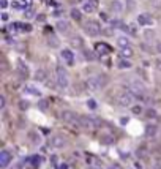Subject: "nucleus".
<instances>
[{"mask_svg":"<svg viewBox=\"0 0 161 169\" xmlns=\"http://www.w3.org/2000/svg\"><path fill=\"white\" fill-rule=\"evenodd\" d=\"M108 84V78L104 74H98V76H90L87 79V87L92 90V92H98L101 90L104 86Z\"/></svg>","mask_w":161,"mask_h":169,"instance_id":"nucleus-1","label":"nucleus"},{"mask_svg":"<svg viewBox=\"0 0 161 169\" xmlns=\"http://www.w3.org/2000/svg\"><path fill=\"white\" fill-rule=\"evenodd\" d=\"M134 93L133 92H119L117 93V97H115V101H117V105L119 106H122V108H130V106H133V103H134Z\"/></svg>","mask_w":161,"mask_h":169,"instance_id":"nucleus-2","label":"nucleus"},{"mask_svg":"<svg viewBox=\"0 0 161 169\" xmlns=\"http://www.w3.org/2000/svg\"><path fill=\"white\" fill-rule=\"evenodd\" d=\"M84 32L87 33L89 36H98L101 33V25L98 21H93V19H89L84 22Z\"/></svg>","mask_w":161,"mask_h":169,"instance_id":"nucleus-3","label":"nucleus"},{"mask_svg":"<svg viewBox=\"0 0 161 169\" xmlns=\"http://www.w3.org/2000/svg\"><path fill=\"white\" fill-rule=\"evenodd\" d=\"M55 76H57V84H59L62 89L68 87L70 76H68V71H66L63 67H57V68H55Z\"/></svg>","mask_w":161,"mask_h":169,"instance_id":"nucleus-4","label":"nucleus"},{"mask_svg":"<svg viewBox=\"0 0 161 169\" xmlns=\"http://www.w3.org/2000/svg\"><path fill=\"white\" fill-rule=\"evenodd\" d=\"M128 90H130V92H133L136 97H144L145 93H147L145 86H144V84H142L141 81H137V79L130 81V84H128Z\"/></svg>","mask_w":161,"mask_h":169,"instance_id":"nucleus-5","label":"nucleus"},{"mask_svg":"<svg viewBox=\"0 0 161 169\" xmlns=\"http://www.w3.org/2000/svg\"><path fill=\"white\" fill-rule=\"evenodd\" d=\"M79 127L84 128V130H89V131H93L97 128V119L95 117H89V116H79Z\"/></svg>","mask_w":161,"mask_h":169,"instance_id":"nucleus-6","label":"nucleus"},{"mask_svg":"<svg viewBox=\"0 0 161 169\" xmlns=\"http://www.w3.org/2000/svg\"><path fill=\"white\" fill-rule=\"evenodd\" d=\"M60 119L66 123H71V125H79V116H76L73 111H62L60 112Z\"/></svg>","mask_w":161,"mask_h":169,"instance_id":"nucleus-7","label":"nucleus"},{"mask_svg":"<svg viewBox=\"0 0 161 169\" xmlns=\"http://www.w3.org/2000/svg\"><path fill=\"white\" fill-rule=\"evenodd\" d=\"M55 29H57V32L59 33H62V35H68L70 32H71V24L68 22V21H57V24H55Z\"/></svg>","mask_w":161,"mask_h":169,"instance_id":"nucleus-8","label":"nucleus"},{"mask_svg":"<svg viewBox=\"0 0 161 169\" xmlns=\"http://www.w3.org/2000/svg\"><path fill=\"white\" fill-rule=\"evenodd\" d=\"M60 57L63 59V62H65L66 65H68V67H71V65L74 63V54H73V51H71V49H68V48L62 49Z\"/></svg>","mask_w":161,"mask_h":169,"instance_id":"nucleus-9","label":"nucleus"},{"mask_svg":"<svg viewBox=\"0 0 161 169\" xmlns=\"http://www.w3.org/2000/svg\"><path fill=\"white\" fill-rule=\"evenodd\" d=\"M97 8H98V0H85V2L82 3V10L85 13H93V11H97Z\"/></svg>","mask_w":161,"mask_h":169,"instance_id":"nucleus-10","label":"nucleus"},{"mask_svg":"<svg viewBox=\"0 0 161 169\" xmlns=\"http://www.w3.org/2000/svg\"><path fill=\"white\" fill-rule=\"evenodd\" d=\"M9 163H11V153L8 150H2L0 152V167L5 169V167H8Z\"/></svg>","mask_w":161,"mask_h":169,"instance_id":"nucleus-11","label":"nucleus"},{"mask_svg":"<svg viewBox=\"0 0 161 169\" xmlns=\"http://www.w3.org/2000/svg\"><path fill=\"white\" fill-rule=\"evenodd\" d=\"M137 24L139 25H152L153 24V19H152V16L148 13H142L137 16Z\"/></svg>","mask_w":161,"mask_h":169,"instance_id":"nucleus-12","label":"nucleus"},{"mask_svg":"<svg viewBox=\"0 0 161 169\" xmlns=\"http://www.w3.org/2000/svg\"><path fill=\"white\" fill-rule=\"evenodd\" d=\"M123 10H125V5H123L120 0H112V2H111V11H112V13L120 14Z\"/></svg>","mask_w":161,"mask_h":169,"instance_id":"nucleus-13","label":"nucleus"},{"mask_svg":"<svg viewBox=\"0 0 161 169\" xmlns=\"http://www.w3.org/2000/svg\"><path fill=\"white\" fill-rule=\"evenodd\" d=\"M120 55L123 59H131L133 55H134V51H133L131 46H126V48H122L120 49Z\"/></svg>","mask_w":161,"mask_h":169,"instance_id":"nucleus-14","label":"nucleus"},{"mask_svg":"<svg viewBox=\"0 0 161 169\" xmlns=\"http://www.w3.org/2000/svg\"><path fill=\"white\" fill-rule=\"evenodd\" d=\"M65 144H66V141L62 136H54L52 138V145L55 149H62V147H65Z\"/></svg>","mask_w":161,"mask_h":169,"instance_id":"nucleus-15","label":"nucleus"},{"mask_svg":"<svg viewBox=\"0 0 161 169\" xmlns=\"http://www.w3.org/2000/svg\"><path fill=\"white\" fill-rule=\"evenodd\" d=\"M131 67H133L131 62H130V60H126V59H123V57L117 62V68H120V70H130Z\"/></svg>","mask_w":161,"mask_h":169,"instance_id":"nucleus-16","label":"nucleus"},{"mask_svg":"<svg viewBox=\"0 0 161 169\" xmlns=\"http://www.w3.org/2000/svg\"><path fill=\"white\" fill-rule=\"evenodd\" d=\"M24 92L30 93V95H35V97H40V90H38L35 86H32V84H27V86L24 87Z\"/></svg>","mask_w":161,"mask_h":169,"instance_id":"nucleus-17","label":"nucleus"},{"mask_svg":"<svg viewBox=\"0 0 161 169\" xmlns=\"http://www.w3.org/2000/svg\"><path fill=\"white\" fill-rule=\"evenodd\" d=\"M35 79H36V81H40V82H44V81L47 79L46 71L41 70V68H40V70H36V71H35Z\"/></svg>","mask_w":161,"mask_h":169,"instance_id":"nucleus-18","label":"nucleus"},{"mask_svg":"<svg viewBox=\"0 0 161 169\" xmlns=\"http://www.w3.org/2000/svg\"><path fill=\"white\" fill-rule=\"evenodd\" d=\"M95 49H97L98 54H108V52L111 51V49H109V46H108V44H104V43L97 44V46H95Z\"/></svg>","mask_w":161,"mask_h":169,"instance_id":"nucleus-19","label":"nucleus"},{"mask_svg":"<svg viewBox=\"0 0 161 169\" xmlns=\"http://www.w3.org/2000/svg\"><path fill=\"white\" fill-rule=\"evenodd\" d=\"M70 16H71V19H74V21H81V19H82V16H81V10H79V8H71Z\"/></svg>","mask_w":161,"mask_h":169,"instance_id":"nucleus-20","label":"nucleus"},{"mask_svg":"<svg viewBox=\"0 0 161 169\" xmlns=\"http://www.w3.org/2000/svg\"><path fill=\"white\" fill-rule=\"evenodd\" d=\"M117 44H119V48H126V46H130V40L126 38V36H119L117 38Z\"/></svg>","mask_w":161,"mask_h":169,"instance_id":"nucleus-21","label":"nucleus"},{"mask_svg":"<svg viewBox=\"0 0 161 169\" xmlns=\"http://www.w3.org/2000/svg\"><path fill=\"white\" fill-rule=\"evenodd\" d=\"M47 44L52 46V48H57V46H59V40H57V36L55 35H49V36H47Z\"/></svg>","mask_w":161,"mask_h":169,"instance_id":"nucleus-22","label":"nucleus"},{"mask_svg":"<svg viewBox=\"0 0 161 169\" xmlns=\"http://www.w3.org/2000/svg\"><path fill=\"white\" fill-rule=\"evenodd\" d=\"M145 134L150 138V136H155L156 134V127L155 125H148L147 128H145Z\"/></svg>","mask_w":161,"mask_h":169,"instance_id":"nucleus-23","label":"nucleus"},{"mask_svg":"<svg viewBox=\"0 0 161 169\" xmlns=\"http://www.w3.org/2000/svg\"><path fill=\"white\" fill-rule=\"evenodd\" d=\"M71 44L74 46V48H82V38L81 36H74V38L71 40Z\"/></svg>","mask_w":161,"mask_h":169,"instance_id":"nucleus-24","label":"nucleus"},{"mask_svg":"<svg viewBox=\"0 0 161 169\" xmlns=\"http://www.w3.org/2000/svg\"><path fill=\"white\" fill-rule=\"evenodd\" d=\"M28 106H30V103H28L27 100H21V101H19V109H21V111H27Z\"/></svg>","mask_w":161,"mask_h":169,"instance_id":"nucleus-25","label":"nucleus"},{"mask_svg":"<svg viewBox=\"0 0 161 169\" xmlns=\"http://www.w3.org/2000/svg\"><path fill=\"white\" fill-rule=\"evenodd\" d=\"M87 108L89 109H92V111H95L98 108V105H97V101H95L93 98H90V100H87Z\"/></svg>","mask_w":161,"mask_h":169,"instance_id":"nucleus-26","label":"nucleus"},{"mask_svg":"<svg viewBox=\"0 0 161 169\" xmlns=\"http://www.w3.org/2000/svg\"><path fill=\"white\" fill-rule=\"evenodd\" d=\"M145 116H147L148 119H153V117H156V111H155V109H147V111H145Z\"/></svg>","mask_w":161,"mask_h":169,"instance_id":"nucleus-27","label":"nucleus"},{"mask_svg":"<svg viewBox=\"0 0 161 169\" xmlns=\"http://www.w3.org/2000/svg\"><path fill=\"white\" fill-rule=\"evenodd\" d=\"M33 14H35V11L32 10V8H25V17L27 19H32Z\"/></svg>","mask_w":161,"mask_h":169,"instance_id":"nucleus-28","label":"nucleus"},{"mask_svg":"<svg viewBox=\"0 0 161 169\" xmlns=\"http://www.w3.org/2000/svg\"><path fill=\"white\" fill-rule=\"evenodd\" d=\"M144 35H145V38H147V40H152V38H153V36H155V32H153V30H148V29H147V30L144 32Z\"/></svg>","mask_w":161,"mask_h":169,"instance_id":"nucleus-29","label":"nucleus"},{"mask_svg":"<svg viewBox=\"0 0 161 169\" xmlns=\"http://www.w3.org/2000/svg\"><path fill=\"white\" fill-rule=\"evenodd\" d=\"M93 52H90V51H85L84 52V55H85V59L87 60H95V55H92Z\"/></svg>","mask_w":161,"mask_h":169,"instance_id":"nucleus-30","label":"nucleus"},{"mask_svg":"<svg viewBox=\"0 0 161 169\" xmlns=\"http://www.w3.org/2000/svg\"><path fill=\"white\" fill-rule=\"evenodd\" d=\"M6 106V98H5V95H2L0 97V109H3Z\"/></svg>","mask_w":161,"mask_h":169,"instance_id":"nucleus-31","label":"nucleus"},{"mask_svg":"<svg viewBox=\"0 0 161 169\" xmlns=\"http://www.w3.org/2000/svg\"><path fill=\"white\" fill-rule=\"evenodd\" d=\"M152 6L159 10V8H161V0H152Z\"/></svg>","mask_w":161,"mask_h":169,"instance_id":"nucleus-32","label":"nucleus"},{"mask_svg":"<svg viewBox=\"0 0 161 169\" xmlns=\"http://www.w3.org/2000/svg\"><path fill=\"white\" fill-rule=\"evenodd\" d=\"M101 141H104V144H111L112 142V138L111 136H101Z\"/></svg>","mask_w":161,"mask_h":169,"instance_id":"nucleus-33","label":"nucleus"},{"mask_svg":"<svg viewBox=\"0 0 161 169\" xmlns=\"http://www.w3.org/2000/svg\"><path fill=\"white\" fill-rule=\"evenodd\" d=\"M0 8H2V10H6L8 8V0H0Z\"/></svg>","mask_w":161,"mask_h":169,"instance_id":"nucleus-34","label":"nucleus"},{"mask_svg":"<svg viewBox=\"0 0 161 169\" xmlns=\"http://www.w3.org/2000/svg\"><path fill=\"white\" fill-rule=\"evenodd\" d=\"M133 112H134V114H141V112H142V106H134V108H133Z\"/></svg>","mask_w":161,"mask_h":169,"instance_id":"nucleus-35","label":"nucleus"},{"mask_svg":"<svg viewBox=\"0 0 161 169\" xmlns=\"http://www.w3.org/2000/svg\"><path fill=\"white\" fill-rule=\"evenodd\" d=\"M155 68H156V70L161 73V59H158V60L155 62Z\"/></svg>","mask_w":161,"mask_h":169,"instance_id":"nucleus-36","label":"nucleus"},{"mask_svg":"<svg viewBox=\"0 0 161 169\" xmlns=\"http://www.w3.org/2000/svg\"><path fill=\"white\" fill-rule=\"evenodd\" d=\"M46 105H47V101H44V100H41V101H40V108H41V109H43V111H44V109H46V108H47V106H46Z\"/></svg>","mask_w":161,"mask_h":169,"instance_id":"nucleus-37","label":"nucleus"},{"mask_svg":"<svg viewBox=\"0 0 161 169\" xmlns=\"http://www.w3.org/2000/svg\"><path fill=\"white\" fill-rule=\"evenodd\" d=\"M8 19H9V16H8V14H6V13L3 11V13H2V21H5V22H6Z\"/></svg>","mask_w":161,"mask_h":169,"instance_id":"nucleus-38","label":"nucleus"},{"mask_svg":"<svg viewBox=\"0 0 161 169\" xmlns=\"http://www.w3.org/2000/svg\"><path fill=\"white\" fill-rule=\"evenodd\" d=\"M156 51L158 54H161V41H156Z\"/></svg>","mask_w":161,"mask_h":169,"instance_id":"nucleus-39","label":"nucleus"},{"mask_svg":"<svg viewBox=\"0 0 161 169\" xmlns=\"http://www.w3.org/2000/svg\"><path fill=\"white\" fill-rule=\"evenodd\" d=\"M111 169H122V166L115 163V164H112V166H111Z\"/></svg>","mask_w":161,"mask_h":169,"instance_id":"nucleus-40","label":"nucleus"},{"mask_svg":"<svg viewBox=\"0 0 161 169\" xmlns=\"http://www.w3.org/2000/svg\"><path fill=\"white\" fill-rule=\"evenodd\" d=\"M120 123H122V125H125V123H128V119H125V117H123V119L120 120Z\"/></svg>","mask_w":161,"mask_h":169,"instance_id":"nucleus-41","label":"nucleus"},{"mask_svg":"<svg viewBox=\"0 0 161 169\" xmlns=\"http://www.w3.org/2000/svg\"><path fill=\"white\" fill-rule=\"evenodd\" d=\"M59 169H68V164L63 163V164H60V167H59Z\"/></svg>","mask_w":161,"mask_h":169,"instance_id":"nucleus-42","label":"nucleus"},{"mask_svg":"<svg viewBox=\"0 0 161 169\" xmlns=\"http://www.w3.org/2000/svg\"><path fill=\"white\" fill-rule=\"evenodd\" d=\"M152 169H161V164H155V166L152 167Z\"/></svg>","mask_w":161,"mask_h":169,"instance_id":"nucleus-43","label":"nucleus"},{"mask_svg":"<svg viewBox=\"0 0 161 169\" xmlns=\"http://www.w3.org/2000/svg\"><path fill=\"white\" fill-rule=\"evenodd\" d=\"M100 169H101V167H100Z\"/></svg>","mask_w":161,"mask_h":169,"instance_id":"nucleus-44","label":"nucleus"}]
</instances>
